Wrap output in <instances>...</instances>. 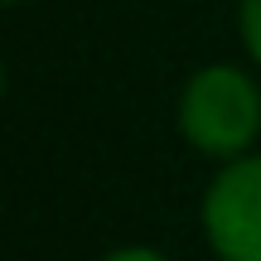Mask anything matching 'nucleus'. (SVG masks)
<instances>
[{
	"label": "nucleus",
	"instance_id": "nucleus-4",
	"mask_svg": "<svg viewBox=\"0 0 261 261\" xmlns=\"http://www.w3.org/2000/svg\"><path fill=\"white\" fill-rule=\"evenodd\" d=\"M102 261H169V256L155 252V247H116V252H107Z\"/></svg>",
	"mask_w": 261,
	"mask_h": 261
},
{
	"label": "nucleus",
	"instance_id": "nucleus-1",
	"mask_svg": "<svg viewBox=\"0 0 261 261\" xmlns=\"http://www.w3.org/2000/svg\"><path fill=\"white\" fill-rule=\"evenodd\" d=\"M174 121L198 155L227 165L261 140V87L232 63H208L179 87Z\"/></svg>",
	"mask_w": 261,
	"mask_h": 261
},
{
	"label": "nucleus",
	"instance_id": "nucleus-5",
	"mask_svg": "<svg viewBox=\"0 0 261 261\" xmlns=\"http://www.w3.org/2000/svg\"><path fill=\"white\" fill-rule=\"evenodd\" d=\"M5 5H24V0H5Z\"/></svg>",
	"mask_w": 261,
	"mask_h": 261
},
{
	"label": "nucleus",
	"instance_id": "nucleus-2",
	"mask_svg": "<svg viewBox=\"0 0 261 261\" xmlns=\"http://www.w3.org/2000/svg\"><path fill=\"white\" fill-rule=\"evenodd\" d=\"M203 237L218 261H261V155H237L203 194Z\"/></svg>",
	"mask_w": 261,
	"mask_h": 261
},
{
	"label": "nucleus",
	"instance_id": "nucleus-3",
	"mask_svg": "<svg viewBox=\"0 0 261 261\" xmlns=\"http://www.w3.org/2000/svg\"><path fill=\"white\" fill-rule=\"evenodd\" d=\"M237 29H242L247 54L261 63V0H242V5H237Z\"/></svg>",
	"mask_w": 261,
	"mask_h": 261
}]
</instances>
